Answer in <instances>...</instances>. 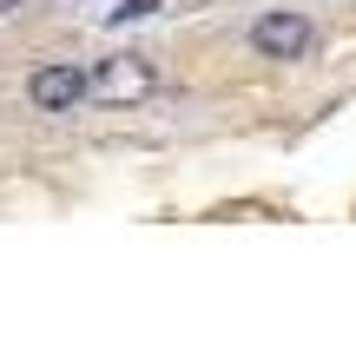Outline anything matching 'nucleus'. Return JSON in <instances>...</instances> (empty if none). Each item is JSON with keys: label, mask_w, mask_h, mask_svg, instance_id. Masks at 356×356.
<instances>
[{"label": "nucleus", "mask_w": 356, "mask_h": 356, "mask_svg": "<svg viewBox=\"0 0 356 356\" xmlns=\"http://www.w3.org/2000/svg\"><path fill=\"white\" fill-rule=\"evenodd\" d=\"M152 86H159L152 60H139V53H113V60H99V66H92L86 99H99V106H139Z\"/></svg>", "instance_id": "obj_1"}, {"label": "nucleus", "mask_w": 356, "mask_h": 356, "mask_svg": "<svg viewBox=\"0 0 356 356\" xmlns=\"http://www.w3.org/2000/svg\"><path fill=\"white\" fill-rule=\"evenodd\" d=\"M251 47L264 53V60H304L310 53V20L291 13V7H270V13L251 20Z\"/></svg>", "instance_id": "obj_2"}, {"label": "nucleus", "mask_w": 356, "mask_h": 356, "mask_svg": "<svg viewBox=\"0 0 356 356\" xmlns=\"http://www.w3.org/2000/svg\"><path fill=\"white\" fill-rule=\"evenodd\" d=\"M86 86H92L86 66H40V73L26 79V99H33L40 113H73V106L86 99Z\"/></svg>", "instance_id": "obj_3"}, {"label": "nucleus", "mask_w": 356, "mask_h": 356, "mask_svg": "<svg viewBox=\"0 0 356 356\" xmlns=\"http://www.w3.org/2000/svg\"><path fill=\"white\" fill-rule=\"evenodd\" d=\"M13 7H26V0H0V13H13Z\"/></svg>", "instance_id": "obj_4"}]
</instances>
